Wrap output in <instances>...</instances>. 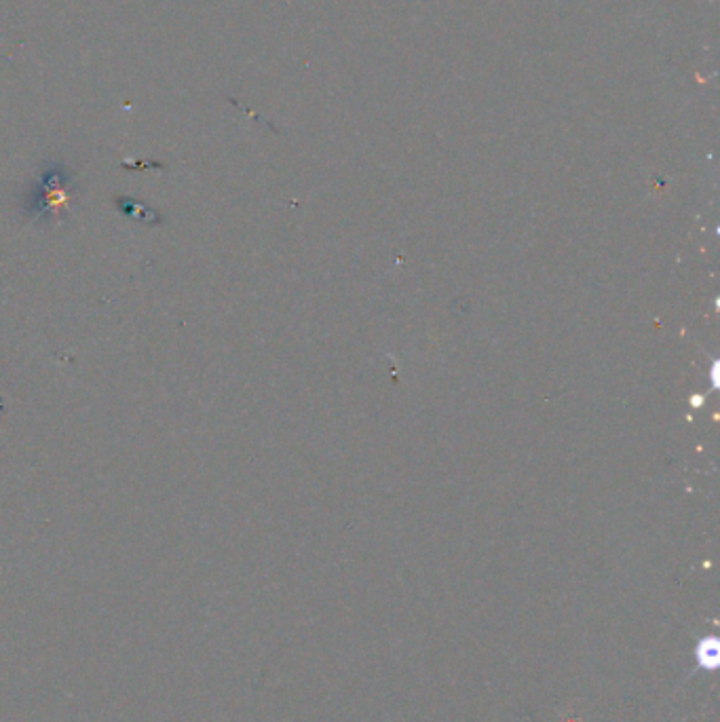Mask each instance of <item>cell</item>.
Segmentation results:
<instances>
[{
    "label": "cell",
    "mask_w": 720,
    "mask_h": 722,
    "mask_svg": "<svg viewBox=\"0 0 720 722\" xmlns=\"http://www.w3.org/2000/svg\"><path fill=\"white\" fill-rule=\"evenodd\" d=\"M41 190H43V201H41V209H36V214L49 212L53 216H58L60 212H64V207L70 201V176H68V171L62 169V167L49 169L47 174H43Z\"/></svg>",
    "instance_id": "1"
}]
</instances>
